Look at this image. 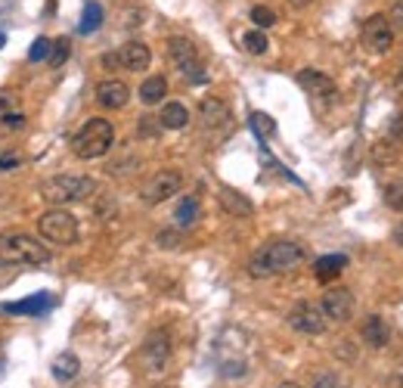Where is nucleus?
I'll return each instance as SVG.
<instances>
[{
	"label": "nucleus",
	"mask_w": 403,
	"mask_h": 388,
	"mask_svg": "<svg viewBox=\"0 0 403 388\" xmlns=\"http://www.w3.org/2000/svg\"><path fill=\"white\" fill-rule=\"evenodd\" d=\"M304 261V249L298 242H289V239H276V242H267L252 255L248 261V274L255 279H267V277H280L285 270L298 267Z\"/></svg>",
	"instance_id": "obj_1"
},
{
	"label": "nucleus",
	"mask_w": 403,
	"mask_h": 388,
	"mask_svg": "<svg viewBox=\"0 0 403 388\" xmlns=\"http://www.w3.org/2000/svg\"><path fill=\"white\" fill-rule=\"evenodd\" d=\"M115 143V128L106 119H87L81 124V131L71 137V149L78 159L91 161V159H103Z\"/></svg>",
	"instance_id": "obj_2"
},
{
	"label": "nucleus",
	"mask_w": 403,
	"mask_h": 388,
	"mask_svg": "<svg viewBox=\"0 0 403 388\" xmlns=\"http://www.w3.org/2000/svg\"><path fill=\"white\" fill-rule=\"evenodd\" d=\"M96 193V180L87 174H53L41 184V196L53 205L66 202H87Z\"/></svg>",
	"instance_id": "obj_3"
},
{
	"label": "nucleus",
	"mask_w": 403,
	"mask_h": 388,
	"mask_svg": "<svg viewBox=\"0 0 403 388\" xmlns=\"http://www.w3.org/2000/svg\"><path fill=\"white\" fill-rule=\"evenodd\" d=\"M0 258L10 261V264L38 267V264H47L50 261V249L34 237H29V233H4V237H0Z\"/></svg>",
	"instance_id": "obj_4"
},
{
	"label": "nucleus",
	"mask_w": 403,
	"mask_h": 388,
	"mask_svg": "<svg viewBox=\"0 0 403 388\" xmlns=\"http://www.w3.org/2000/svg\"><path fill=\"white\" fill-rule=\"evenodd\" d=\"M38 233L53 246H71V242H78V218L56 205L38 218Z\"/></svg>",
	"instance_id": "obj_5"
},
{
	"label": "nucleus",
	"mask_w": 403,
	"mask_h": 388,
	"mask_svg": "<svg viewBox=\"0 0 403 388\" xmlns=\"http://www.w3.org/2000/svg\"><path fill=\"white\" fill-rule=\"evenodd\" d=\"M168 59L177 66V71L190 81V84H205L208 75H205L202 62H199V50L190 38H171L168 41Z\"/></svg>",
	"instance_id": "obj_6"
},
{
	"label": "nucleus",
	"mask_w": 403,
	"mask_h": 388,
	"mask_svg": "<svg viewBox=\"0 0 403 388\" xmlns=\"http://www.w3.org/2000/svg\"><path fill=\"white\" fill-rule=\"evenodd\" d=\"M180 186H183V174L177 168H165V171H158V174H152L146 180V186H143V202L146 205H161L165 199H171V196L180 193Z\"/></svg>",
	"instance_id": "obj_7"
},
{
	"label": "nucleus",
	"mask_w": 403,
	"mask_h": 388,
	"mask_svg": "<svg viewBox=\"0 0 403 388\" xmlns=\"http://www.w3.org/2000/svg\"><path fill=\"white\" fill-rule=\"evenodd\" d=\"M168 360H171V336H168L165 329L149 332L140 348V364L146 367L149 373H161V369L168 367Z\"/></svg>",
	"instance_id": "obj_8"
},
{
	"label": "nucleus",
	"mask_w": 403,
	"mask_h": 388,
	"mask_svg": "<svg viewBox=\"0 0 403 388\" xmlns=\"http://www.w3.org/2000/svg\"><path fill=\"white\" fill-rule=\"evenodd\" d=\"M289 327L295 332H304V336H322L326 332V314H322L320 304L298 302L289 311Z\"/></svg>",
	"instance_id": "obj_9"
},
{
	"label": "nucleus",
	"mask_w": 403,
	"mask_h": 388,
	"mask_svg": "<svg viewBox=\"0 0 403 388\" xmlns=\"http://www.w3.org/2000/svg\"><path fill=\"white\" fill-rule=\"evenodd\" d=\"M360 41H363V47L369 50V53H388L391 44H394V29H391V22L384 19L382 13L369 16V19L363 22Z\"/></svg>",
	"instance_id": "obj_10"
},
{
	"label": "nucleus",
	"mask_w": 403,
	"mask_h": 388,
	"mask_svg": "<svg viewBox=\"0 0 403 388\" xmlns=\"http://www.w3.org/2000/svg\"><path fill=\"white\" fill-rule=\"evenodd\" d=\"M298 84L307 90V94L313 96L317 103H326V106H332L338 100V87H335V81L326 75V71H317V69H304L298 71Z\"/></svg>",
	"instance_id": "obj_11"
},
{
	"label": "nucleus",
	"mask_w": 403,
	"mask_h": 388,
	"mask_svg": "<svg viewBox=\"0 0 403 388\" xmlns=\"http://www.w3.org/2000/svg\"><path fill=\"white\" fill-rule=\"evenodd\" d=\"M322 314H326V320H335V323H347L354 314V295L351 289H329L326 295H322L320 302Z\"/></svg>",
	"instance_id": "obj_12"
},
{
	"label": "nucleus",
	"mask_w": 403,
	"mask_h": 388,
	"mask_svg": "<svg viewBox=\"0 0 403 388\" xmlns=\"http://www.w3.org/2000/svg\"><path fill=\"white\" fill-rule=\"evenodd\" d=\"M230 106L227 100H220V96H205L199 103V121L205 124L208 131H218V128H227L230 124Z\"/></svg>",
	"instance_id": "obj_13"
},
{
	"label": "nucleus",
	"mask_w": 403,
	"mask_h": 388,
	"mask_svg": "<svg viewBox=\"0 0 403 388\" xmlns=\"http://www.w3.org/2000/svg\"><path fill=\"white\" fill-rule=\"evenodd\" d=\"M128 100H131V90L124 81L109 78V81H100V84H96V103H100L103 109H124Z\"/></svg>",
	"instance_id": "obj_14"
},
{
	"label": "nucleus",
	"mask_w": 403,
	"mask_h": 388,
	"mask_svg": "<svg viewBox=\"0 0 403 388\" xmlns=\"http://www.w3.org/2000/svg\"><path fill=\"white\" fill-rule=\"evenodd\" d=\"M115 59H118V66H124L128 71H146L149 62H152V50L143 41H128L118 53H115Z\"/></svg>",
	"instance_id": "obj_15"
},
{
	"label": "nucleus",
	"mask_w": 403,
	"mask_h": 388,
	"mask_svg": "<svg viewBox=\"0 0 403 388\" xmlns=\"http://www.w3.org/2000/svg\"><path fill=\"white\" fill-rule=\"evenodd\" d=\"M218 202H220V209L233 214V218H248V214L255 212V205L248 196H242L239 189H233V186H220L218 189Z\"/></svg>",
	"instance_id": "obj_16"
},
{
	"label": "nucleus",
	"mask_w": 403,
	"mask_h": 388,
	"mask_svg": "<svg viewBox=\"0 0 403 388\" xmlns=\"http://www.w3.org/2000/svg\"><path fill=\"white\" fill-rule=\"evenodd\" d=\"M360 336H363V342L369 348H384V345H388V339H391V329H388V323H384L379 314H372V317L363 320Z\"/></svg>",
	"instance_id": "obj_17"
},
{
	"label": "nucleus",
	"mask_w": 403,
	"mask_h": 388,
	"mask_svg": "<svg viewBox=\"0 0 403 388\" xmlns=\"http://www.w3.org/2000/svg\"><path fill=\"white\" fill-rule=\"evenodd\" d=\"M158 124L168 131H183L190 124V112H186L183 103H165L161 106V115H158Z\"/></svg>",
	"instance_id": "obj_18"
},
{
	"label": "nucleus",
	"mask_w": 403,
	"mask_h": 388,
	"mask_svg": "<svg viewBox=\"0 0 403 388\" xmlns=\"http://www.w3.org/2000/svg\"><path fill=\"white\" fill-rule=\"evenodd\" d=\"M168 94V81L165 75H149L146 81L140 84V103L143 106H158Z\"/></svg>",
	"instance_id": "obj_19"
},
{
	"label": "nucleus",
	"mask_w": 403,
	"mask_h": 388,
	"mask_svg": "<svg viewBox=\"0 0 403 388\" xmlns=\"http://www.w3.org/2000/svg\"><path fill=\"white\" fill-rule=\"evenodd\" d=\"M345 267H347L345 255H322V258H317V264H313V277H317L320 283H329V279H335Z\"/></svg>",
	"instance_id": "obj_20"
},
{
	"label": "nucleus",
	"mask_w": 403,
	"mask_h": 388,
	"mask_svg": "<svg viewBox=\"0 0 403 388\" xmlns=\"http://www.w3.org/2000/svg\"><path fill=\"white\" fill-rule=\"evenodd\" d=\"M78 373H81V360L71 351L53 360V379H59V382H71V379H78Z\"/></svg>",
	"instance_id": "obj_21"
},
{
	"label": "nucleus",
	"mask_w": 403,
	"mask_h": 388,
	"mask_svg": "<svg viewBox=\"0 0 403 388\" xmlns=\"http://www.w3.org/2000/svg\"><path fill=\"white\" fill-rule=\"evenodd\" d=\"M53 299L47 292H41V295H29L25 302H16V304H6V311L10 314H41L44 308H50Z\"/></svg>",
	"instance_id": "obj_22"
},
{
	"label": "nucleus",
	"mask_w": 403,
	"mask_h": 388,
	"mask_svg": "<svg viewBox=\"0 0 403 388\" xmlns=\"http://www.w3.org/2000/svg\"><path fill=\"white\" fill-rule=\"evenodd\" d=\"M195 218H199V199H195V196H186V199H180V205H177L174 221L180 230H186L195 224Z\"/></svg>",
	"instance_id": "obj_23"
},
{
	"label": "nucleus",
	"mask_w": 403,
	"mask_h": 388,
	"mask_svg": "<svg viewBox=\"0 0 403 388\" xmlns=\"http://www.w3.org/2000/svg\"><path fill=\"white\" fill-rule=\"evenodd\" d=\"M103 25V6L96 4V0H91V4L84 6V13H81V25H78V31L81 34H93L96 29Z\"/></svg>",
	"instance_id": "obj_24"
},
{
	"label": "nucleus",
	"mask_w": 403,
	"mask_h": 388,
	"mask_svg": "<svg viewBox=\"0 0 403 388\" xmlns=\"http://www.w3.org/2000/svg\"><path fill=\"white\" fill-rule=\"evenodd\" d=\"M382 199H384V205H388V209L403 212V180H400V177H394V180H388V184H384Z\"/></svg>",
	"instance_id": "obj_25"
},
{
	"label": "nucleus",
	"mask_w": 403,
	"mask_h": 388,
	"mask_svg": "<svg viewBox=\"0 0 403 388\" xmlns=\"http://www.w3.org/2000/svg\"><path fill=\"white\" fill-rule=\"evenodd\" d=\"M242 47L252 53V56H264L270 44H267V34H264L261 29H255V31H245V38H242Z\"/></svg>",
	"instance_id": "obj_26"
},
{
	"label": "nucleus",
	"mask_w": 403,
	"mask_h": 388,
	"mask_svg": "<svg viewBox=\"0 0 403 388\" xmlns=\"http://www.w3.org/2000/svg\"><path fill=\"white\" fill-rule=\"evenodd\" d=\"M68 53H71V44H68V38H59L56 44L50 47V66H62V62L68 59Z\"/></svg>",
	"instance_id": "obj_27"
},
{
	"label": "nucleus",
	"mask_w": 403,
	"mask_h": 388,
	"mask_svg": "<svg viewBox=\"0 0 403 388\" xmlns=\"http://www.w3.org/2000/svg\"><path fill=\"white\" fill-rule=\"evenodd\" d=\"M252 124H255V131L261 134V137H273V134H276V121L270 119V115H264V112H255Z\"/></svg>",
	"instance_id": "obj_28"
},
{
	"label": "nucleus",
	"mask_w": 403,
	"mask_h": 388,
	"mask_svg": "<svg viewBox=\"0 0 403 388\" xmlns=\"http://www.w3.org/2000/svg\"><path fill=\"white\" fill-rule=\"evenodd\" d=\"M252 22L264 31V29H270V25L276 22V13L270 10V6H255V10H252Z\"/></svg>",
	"instance_id": "obj_29"
},
{
	"label": "nucleus",
	"mask_w": 403,
	"mask_h": 388,
	"mask_svg": "<svg viewBox=\"0 0 403 388\" xmlns=\"http://www.w3.org/2000/svg\"><path fill=\"white\" fill-rule=\"evenodd\" d=\"M50 47H53V41H47V38H38V41L31 44L29 59H31V62H47V59H50Z\"/></svg>",
	"instance_id": "obj_30"
},
{
	"label": "nucleus",
	"mask_w": 403,
	"mask_h": 388,
	"mask_svg": "<svg viewBox=\"0 0 403 388\" xmlns=\"http://www.w3.org/2000/svg\"><path fill=\"white\" fill-rule=\"evenodd\" d=\"M372 159L375 161H394V159H397V143H394V146H391V143H375V149H372Z\"/></svg>",
	"instance_id": "obj_31"
},
{
	"label": "nucleus",
	"mask_w": 403,
	"mask_h": 388,
	"mask_svg": "<svg viewBox=\"0 0 403 388\" xmlns=\"http://www.w3.org/2000/svg\"><path fill=\"white\" fill-rule=\"evenodd\" d=\"M155 242L161 249H177V246H180V233H177V230H161L155 237Z\"/></svg>",
	"instance_id": "obj_32"
},
{
	"label": "nucleus",
	"mask_w": 403,
	"mask_h": 388,
	"mask_svg": "<svg viewBox=\"0 0 403 388\" xmlns=\"http://www.w3.org/2000/svg\"><path fill=\"white\" fill-rule=\"evenodd\" d=\"M313 388H345V382L335 373H320L313 379Z\"/></svg>",
	"instance_id": "obj_33"
},
{
	"label": "nucleus",
	"mask_w": 403,
	"mask_h": 388,
	"mask_svg": "<svg viewBox=\"0 0 403 388\" xmlns=\"http://www.w3.org/2000/svg\"><path fill=\"white\" fill-rule=\"evenodd\" d=\"M384 19L391 22V29H403V0H394V6H391V13L384 16Z\"/></svg>",
	"instance_id": "obj_34"
},
{
	"label": "nucleus",
	"mask_w": 403,
	"mask_h": 388,
	"mask_svg": "<svg viewBox=\"0 0 403 388\" xmlns=\"http://www.w3.org/2000/svg\"><path fill=\"white\" fill-rule=\"evenodd\" d=\"M4 128L6 131H19V128H25V115H19V112H10V115H4Z\"/></svg>",
	"instance_id": "obj_35"
},
{
	"label": "nucleus",
	"mask_w": 403,
	"mask_h": 388,
	"mask_svg": "<svg viewBox=\"0 0 403 388\" xmlns=\"http://www.w3.org/2000/svg\"><path fill=\"white\" fill-rule=\"evenodd\" d=\"M19 161H22L19 156H13V159L10 156H0V168H13V165H19Z\"/></svg>",
	"instance_id": "obj_36"
},
{
	"label": "nucleus",
	"mask_w": 403,
	"mask_h": 388,
	"mask_svg": "<svg viewBox=\"0 0 403 388\" xmlns=\"http://www.w3.org/2000/svg\"><path fill=\"white\" fill-rule=\"evenodd\" d=\"M289 4H292V6H298V10H304V6H310L313 0H289Z\"/></svg>",
	"instance_id": "obj_37"
},
{
	"label": "nucleus",
	"mask_w": 403,
	"mask_h": 388,
	"mask_svg": "<svg viewBox=\"0 0 403 388\" xmlns=\"http://www.w3.org/2000/svg\"><path fill=\"white\" fill-rule=\"evenodd\" d=\"M276 388H301V385H295V382H282V385H276Z\"/></svg>",
	"instance_id": "obj_38"
},
{
	"label": "nucleus",
	"mask_w": 403,
	"mask_h": 388,
	"mask_svg": "<svg viewBox=\"0 0 403 388\" xmlns=\"http://www.w3.org/2000/svg\"><path fill=\"white\" fill-rule=\"evenodd\" d=\"M400 87H403V69H400Z\"/></svg>",
	"instance_id": "obj_39"
},
{
	"label": "nucleus",
	"mask_w": 403,
	"mask_h": 388,
	"mask_svg": "<svg viewBox=\"0 0 403 388\" xmlns=\"http://www.w3.org/2000/svg\"><path fill=\"white\" fill-rule=\"evenodd\" d=\"M0 47H4V34H0Z\"/></svg>",
	"instance_id": "obj_40"
},
{
	"label": "nucleus",
	"mask_w": 403,
	"mask_h": 388,
	"mask_svg": "<svg viewBox=\"0 0 403 388\" xmlns=\"http://www.w3.org/2000/svg\"><path fill=\"white\" fill-rule=\"evenodd\" d=\"M152 388H168V385H152Z\"/></svg>",
	"instance_id": "obj_41"
},
{
	"label": "nucleus",
	"mask_w": 403,
	"mask_h": 388,
	"mask_svg": "<svg viewBox=\"0 0 403 388\" xmlns=\"http://www.w3.org/2000/svg\"><path fill=\"white\" fill-rule=\"evenodd\" d=\"M400 385H403V376H400Z\"/></svg>",
	"instance_id": "obj_42"
}]
</instances>
